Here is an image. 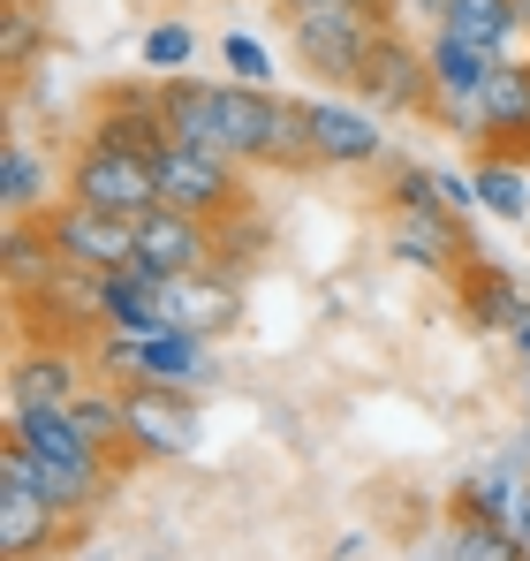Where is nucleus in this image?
Here are the masks:
<instances>
[{"label":"nucleus","instance_id":"obj_4","mask_svg":"<svg viewBox=\"0 0 530 561\" xmlns=\"http://www.w3.org/2000/svg\"><path fill=\"white\" fill-rule=\"evenodd\" d=\"M61 205H91V213H114V220H145L160 205V175L137 152L77 145V160L61 168Z\"/></svg>","mask_w":530,"mask_h":561},{"label":"nucleus","instance_id":"obj_5","mask_svg":"<svg viewBox=\"0 0 530 561\" xmlns=\"http://www.w3.org/2000/svg\"><path fill=\"white\" fill-rule=\"evenodd\" d=\"M152 175H160V205H175V213H189V220L228 228L235 213H251V183H243L235 160H212V152H182V145H168V152L152 160Z\"/></svg>","mask_w":530,"mask_h":561},{"label":"nucleus","instance_id":"obj_31","mask_svg":"<svg viewBox=\"0 0 530 561\" xmlns=\"http://www.w3.org/2000/svg\"><path fill=\"white\" fill-rule=\"evenodd\" d=\"M433 205H447L433 168H402V175H394V190H387V213H433Z\"/></svg>","mask_w":530,"mask_h":561},{"label":"nucleus","instance_id":"obj_9","mask_svg":"<svg viewBox=\"0 0 530 561\" xmlns=\"http://www.w3.org/2000/svg\"><path fill=\"white\" fill-rule=\"evenodd\" d=\"M137 266H152L160 280L212 274V266H220V228H212V220H189L175 205H152V213L137 220Z\"/></svg>","mask_w":530,"mask_h":561},{"label":"nucleus","instance_id":"obj_13","mask_svg":"<svg viewBox=\"0 0 530 561\" xmlns=\"http://www.w3.org/2000/svg\"><path fill=\"white\" fill-rule=\"evenodd\" d=\"M31 327H38V342H61V334H106V280L99 274H77V266H61V274L46 280L31 304Z\"/></svg>","mask_w":530,"mask_h":561},{"label":"nucleus","instance_id":"obj_16","mask_svg":"<svg viewBox=\"0 0 530 561\" xmlns=\"http://www.w3.org/2000/svg\"><path fill=\"white\" fill-rule=\"evenodd\" d=\"M235 311H243V288L220 274H182V280H160V319L182 327V334H220V327H235Z\"/></svg>","mask_w":530,"mask_h":561},{"label":"nucleus","instance_id":"obj_17","mask_svg":"<svg viewBox=\"0 0 530 561\" xmlns=\"http://www.w3.org/2000/svg\"><path fill=\"white\" fill-rule=\"evenodd\" d=\"M84 145H106V152H137V160H160L168 152V122H160V99L152 92H114L99 99Z\"/></svg>","mask_w":530,"mask_h":561},{"label":"nucleus","instance_id":"obj_32","mask_svg":"<svg viewBox=\"0 0 530 561\" xmlns=\"http://www.w3.org/2000/svg\"><path fill=\"white\" fill-rule=\"evenodd\" d=\"M220 61H228V77H235V84H273V54H265L258 38H243V31H228Z\"/></svg>","mask_w":530,"mask_h":561},{"label":"nucleus","instance_id":"obj_36","mask_svg":"<svg viewBox=\"0 0 530 561\" xmlns=\"http://www.w3.org/2000/svg\"><path fill=\"white\" fill-rule=\"evenodd\" d=\"M516 350H523V357H530V319H523V327H516Z\"/></svg>","mask_w":530,"mask_h":561},{"label":"nucleus","instance_id":"obj_2","mask_svg":"<svg viewBox=\"0 0 530 561\" xmlns=\"http://www.w3.org/2000/svg\"><path fill=\"white\" fill-rule=\"evenodd\" d=\"M228 99V160L235 168H311V122L303 99L273 84H220Z\"/></svg>","mask_w":530,"mask_h":561},{"label":"nucleus","instance_id":"obj_30","mask_svg":"<svg viewBox=\"0 0 530 561\" xmlns=\"http://www.w3.org/2000/svg\"><path fill=\"white\" fill-rule=\"evenodd\" d=\"M189 54H197V38H189V23H152V31H145V69H160V77H168V69H189Z\"/></svg>","mask_w":530,"mask_h":561},{"label":"nucleus","instance_id":"obj_34","mask_svg":"<svg viewBox=\"0 0 530 561\" xmlns=\"http://www.w3.org/2000/svg\"><path fill=\"white\" fill-rule=\"evenodd\" d=\"M402 8H410V15H425V23H433V31H440L447 15H454V0H402Z\"/></svg>","mask_w":530,"mask_h":561},{"label":"nucleus","instance_id":"obj_33","mask_svg":"<svg viewBox=\"0 0 530 561\" xmlns=\"http://www.w3.org/2000/svg\"><path fill=\"white\" fill-rule=\"evenodd\" d=\"M440 197H447V213H477V183L470 175H440Z\"/></svg>","mask_w":530,"mask_h":561},{"label":"nucleus","instance_id":"obj_3","mask_svg":"<svg viewBox=\"0 0 530 561\" xmlns=\"http://www.w3.org/2000/svg\"><path fill=\"white\" fill-rule=\"evenodd\" d=\"M38 463L23 440H0V561H46L69 547V516L31 485Z\"/></svg>","mask_w":530,"mask_h":561},{"label":"nucleus","instance_id":"obj_18","mask_svg":"<svg viewBox=\"0 0 530 561\" xmlns=\"http://www.w3.org/2000/svg\"><path fill=\"white\" fill-rule=\"evenodd\" d=\"M454 296H462V311H470L477 327H493V334H516L530 319V280H516L508 266H493L485 251L454 274Z\"/></svg>","mask_w":530,"mask_h":561},{"label":"nucleus","instance_id":"obj_12","mask_svg":"<svg viewBox=\"0 0 530 561\" xmlns=\"http://www.w3.org/2000/svg\"><path fill=\"white\" fill-rule=\"evenodd\" d=\"M152 99H160L168 145L228 160V99H220V84H197V77H160V84H152Z\"/></svg>","mask_w":530,"mask_h":561},{"label":"nucleus","instance_id":"obj_15","mask_svg":"<svg viewBox=\"0 0 530 561\" xmlns=\"http://www.w3.org/2000/svg\"><path fill=\"white\" fill-rule=\"evenodd\" d=\"M394 259L402 266H425V274H462L470 266V236H462V213H447V205H433V213H394Z\"/></svg>","mask_w":530,"mask_h":561},{"label":"nucleus","instance_id":"obj_14","mask_svg":"<svg viewBox=\"0 0 530 561\" xmlns=\"http://www.w3.org/2000/svg\"><path fill=\"white\" fill-rule=\"evenodd\" d=\"M303 122H311V168H371L387 152L379 122L356 114L349 99H303Z\"/></svg>","mask_w":530,"mask_h":561},{"label":"nucleus","instance_id":"obj_21","mask_svg":"<svg viewBox=\"0 0 530 561\" xmlns=\"http://www.w3.org/2000/svg\"><path fill=\"white\" fill-rule=\"evenodd\" d=\"M106 334H129V342L168 334V319H160V274H152V266L106 274Z\"/></svg>","mask_w":530,"mask_h":561},{"label":"nucleus","instance_id":"obj_23","mask_svg":"<svg viewBox=\"0 0 530 561\" xmlns=\"http://www.w3.org/2000/svg\"><path fill=\"white\" fill-rule=\"evenodd\" d=\"M440 38L485 54V61H508V46H516L523 31H516V8H508V0H454V15L440 23Z\"/></svg>","mask_w":530,"mask_h":561},{"label":"nucleus","instance_id":"obj_10","mask_svg":"<svg viewBox=\"0 0 530 561\" xmlns=\"http://www.w3.org/2000/svg\"><path fill=\"white\" fill-rule=\"evenodd\" d=\"M477 160H508L530 175V69L500 61L493 84L477 92Z\"/></svg>","mask_w":530,"mask_h":561},{"label":"nucleus","instance_id":"obj_28","mask_svg":"<svg viewBox=\"0 0 530 561\" xmlns=\"http://www.w3.org/2000/svg\"><path fill=\"white\" fill-rule=\"evenodd\" d=\"M38 46H46V15H38L31 0H8V8H0V69L23 77V61H31Z\"/></svg>","mask_w":530,"mask_h":561},{"label":"nucleus","instance_id":"obj_20","mask_svg":"<svg viewBox=\"0 0 530 561\" xmlns=\"http://www.w3.org/2000/svg\"><path fill=\"white\" fill-rule=\"evenodd\" d=\"M0 205H8V220H46L61 205L54 197V160H38L23 137L0 145Z\"/></svg>","mask_w":530,"mask_h":561},{"label":"nucleus","instance_id":"obj_8","mask_svg":"<svg viewBox=\"0 0 530 561\" xmlns=\"http://www.w3.org/2000/svg\"><path fill=\"white\" fill-rule=\"evenodd\" d=\"M356 99L364 106H379V114H433V54H417L402 31H387L379 46H371V61H364V77H356Z\"/></svg>","mask_w":530,"mask_h":561},{"label":"nucleus","instance_id":"obj_11","mask_svg":"<svg viewBox=\"0 0 530 561\" xmlns=\"http://www.w3.org/2000/svg\"><path fill=\"white\" fill-rule=\"evenodd\" d=\"M84 387H91V373L69 342H23L15 365H8V417H23V410H69Z\"/></svg>","mask_w":530,"mask_h":561},{"label":"nucleus","instance_id":"obj_29","mask_svg":"<svg viewBox=\"0 0 530 561\" xmlns=\"http://www.w3.org/2000/svg\"><path fill=\"white\" fill-rule=\"evenodd\" d=\"M454 561H523V547H516L508 524H477V516H462V531H454Z\"/></svg>","mask_w":530,"mask_h":561},{"label":"nucleus","instance_id":"obj_27","mask_svg":"<svg viewBox=\"0 0 530 561\" xmlns=\"http://www.w3.org/2000/svg\"><path fill=\"white\" fill-rule=\"evenodd\" d=\"M477 213H493V220H508V228H523L530 220V175L523 168H508V160H477Z\"/></svg>","mask_w":530,"mask_h":561},{"label":"nucleus","instance_id":"obj_25","mask_svg":"<svg viewBox=\"0 0 530 561\" xmlns=\"http://www.w3.org/2000/svg\"><path fill=\"white\" fill-rule=\"evenodd\" d=\"M69 417H77V433H84L99 456L129 463V417H122V387H99V379H91L84 394L69 402Z\"/></svg>","mask_w":530,"mask_h":561},{"label":"nucleus","instance_id":"obj_19","mask_svg":"<svg viewBox=\"0 0 530 561\" xmlns=\"http://www.w3.org/2000/svg\"><path fill=\"white\" fill-rule=\"evenodd\" d=\"M0 274H8V288H15V304H31L46 280L61 274L54 228H46V220H8V236H0Z\"/></svg>","mask_w":530,"mask_h":561},{"label":"nucleus","instance_id":"obj_35","mask_svg":"<svg viewBox=\"0 0 530 561\" xmlns=\"http://www.w3.org/2000/svg\"><path fill=\"white\" fill-rule=\"evenodd\" d=\"M508 8H516V31L530 38V0H508Z\"/></svg>","mask_w":530,"mask_h":561},{"label":"nucleus","instance_id":"obj_7","mask_svg":"<svg viewBox=\"0 0 530 561\" xmlns=\"http://www.w3.org/2000/svg\"><path fill=\"white\" fill-rule=\"evenodd\" d=\"M46 228H54L61 266H77V274L106 280L122 266H137V220H114V213H91V205H54Z\"/></svg>","mask_w":530,"mask_h":561},{"label":"nucleus","instance_id":"obj_37","mask_svg":"<svg viewBox=\"0 0 530 561\" xmlns=\"http://www.w3.org/2000/svg\"><path fill=\"white\" fill-rule=\"evenodd\" d=\"M523 561H530V554H523Z\"/></svg>","mask_w":530,"mask_h":561},{"label":"nucleus","instance_id":"obj_22","mask_svg":"<svg viewBox=\"0 0 530 561\" xmlns=\"http://www.w3.org/2000/svg\"><path fill=\"white\" fill-rule=\"evenodd\" d=\"M137 379H160V387H205L212 379V350H205V334H182V327H168V334H152L145 350H137Z\"/></svg>","mask_w":530,"mask_h":561},{"label":"nucleus","instance_id":"obj_1","mask_svg":"<svg viewBox=\"0 0 530 561\" xmlns=\"http://www.w3.org/2000/svg\"><path fill=\"white\" fill-rule=\"evenodd\" d=\"M394 15H402V0H311L303 15H288L296 61H303L311 77L356 84L364 61H371V46L394 31Z\"/></svg>","mask_w":530,"mask_h":561},{"label":"nucleus","instance_id":"obj_6","mask_svg":"<svg viewBox=\"0 0 530 561\" xmlns=\"http://www.w3.org/2000/svg\"><path fill=\"white\" fill-rule=\"evenodd\" d=\"M122 417H129V456H152V463H175L197 448V402L182 387L160 379H122Z\"/></svg>","mask_w":530,"mask_h":561},{"label":"nucleus","instance_id":"obj_26","mask_svg":"<svg viewBox=\"0 0 530 561\" xmlns=\"http://www.w3.org/2000/svg\"><path fill=\"white\" fill-rule=\"evenodd\" d=\"M425 54H433V84H440V99H477L485 84H493V69H500V61H485V54L454 46V38H440V31H433V46H425Z\"/></svg>","mask_w":530,"mask_h":561},{"label":"nucleus","instance_id":"obj_24","mask_svg":"<svg viewBox=\"0 0 530 561\" xmlns=\"http://www.w3.org/2000/svg\"><path fill=\"white\" fill-rule=\"evenodd\" d=\"M8 440H23L38 463H84V456H99L84 433H77L69 410H23V417H8Z\"/></svg>","mask_w":530,"mask_h":561}]
</instances>
